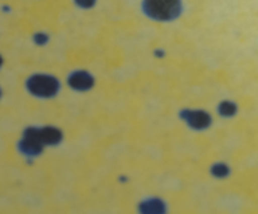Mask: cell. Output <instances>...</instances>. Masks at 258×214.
<instances>
[{
	"mask_svg": "<svg viewBox=\"0 0 258 214\" xmlns=\"http://www.w3.org/2000/svg\"><path fill=\"white\" fill-rule=\"evenodd\" d=\"M76 5L82 9H91L96 4V0H75Z\"/></svg>",
	"mask_w": 258,
	"mask_h": 214,
	"instance_id": "10",
	"label": "cell"
},
{
	"mask_svg": "<svg viewBox=\"0 0 258 214\" xmlns=\"http://www.w3.org/2000/svg\"><path fill=\"white\" fill-rule=\"evenodd\" d=\"M181 0H144L143 10L156 22H171L181 14Z\"/></svg>",
	"mask_w": 258,
	"mask_h": 214,
	"instance_id": "1",
	"label": "cell"
},
{
	"mask_svg": "<svg viewBox=\"0 0 258 214\" xmlns=\"http://www.w3.org/2000/svg\"><path fill=\"white\" fill-rule=\"evenodd\" d=\"M139 211L145 214H160L166 211V204L159 198L146 199L139 205Z\"/></svg>",
	"mask_w": 258,
	"mask_h": 214,
	"instance_id": "7",
	"label": "cell"
},
{
	"mask_svg": "<svg viewBox=\"0 0 258 214\" xmlns=\"http://www.w3.org/2000/svg\"><path fill=\"white\" fill-rule=\"evenodd\" d=\"M39 133L45 146H55L58 145V144H60V141L63 140V133L62 131H60V128L53 127V126H44V127H40Z\"/></svg>",
	"mask_w": 258,
	"mask_h": 214,
	"instance_id": "6",
	"label": "cell"
},
{
	"mask_svg": "<svg viewBox=\"0 0 258 214\" xmlns=\"http://www.w3.org/2000/svg\"><path fill=\"white\" fill-rule=\"evenodd\" d=\"M44 142L40 137L39 128L29 127L25 130L24 136L20 141V150L29 156L39 155L44 149Z\"/></svg>",
	"mask_w": 258,
	"mask_h": 214,
	"instance_id": "3",
	"label": "cell"
},
{
	"mask_svg": "<svg viewBox=\"0 0 258 214\" xmlns=\"http://www.w3.org/2000/svg\"><path fill=\"white\" fill-rule=\"evenodd\" d=\"M48 39H49V38H48V35L43 34V33H39V34L35 35V38H34L35 43L39 45H43V44H45V43H48Z\"/></svg>",
	"mask_w": 258,
	"mask_h": 214,
	"instance_id": "11",
	"label": "cell"
},
{
	"mask_svg": "<svg viewBox=\"0 0 258 214\" xmlns=\"http://www.w3.org/2000/svg\"><path fill=\"white\" fill-rule=\"evenodd\" d=\"M211 173L213 174V176H216V178L224 179V178H227L229 174H231V169H229L228 166L226 165V164L217 163V164H214L213 166H212Z\"/></svg>",
	"mask_w": 258,
	"mask_h": 214,
	"instance_id": "9",
	"label": "cell"
},
{
	"mask_svg": "<svg viewBox=\"0 0 258 214\" xmlns=\"http://www.w3.org/2000/svg\"><path fill=\"white\" fill-rule=\"evenodd\" d=\"M237 111H238V107L232 101H223L218 106L219 115L223 116V117H233L237 113Z\"/></svg>",
	"mask_w": 258,
	"mask_h": 214,
	"instance_id": "8",
	"label": "cell"
},
{
	"mask_svg": "<svg viewBox=\"0 0 258 214\" xmlns=\"http://www.w3.org/2000/svg\"><path fill=\"white\" fill-rule=\"evenodd\" d=\"M27 88L32 95L40 98H52L59 92L60 83L49 75H35L27 82Z\"/></svg>",
	"mask_w": 258,
	"mask_h": 214,
	"instance_id": "2",
	"label": "cell"
},
{
	"mask_svg": "<svg viewBox=\"0 0 258 214\" xmlns=\"http://www.w3.org/2000/svg\"><path fill=\"white\" fill-rule=\"evenodd\" d=\"M155 54L158 55V57H160V58L164 57V52H163V50H159V49H158V50H156V52H155Z\"/></svg>",
	"mask_w": 258,
	"mask_h": 214,
	"instance_id": "12",
	"label": "cell"
},
{
	"mask_svg": "<svg viewBox=\"0 0 258 214\" xmlns=\"http://www.w3.org/2000/svg\"><path fill=\"white\" fill-rule=\"evenodd\" d=\"M2 62H3V60H2V57H0V65H2Z\"/></svg>",
	"mask_w": 258,
	"mask_h": 214,
	"instance_id": "13",
	"label": "cell"
},
{
	"mask_svg": "<svg viewBox=\"0 0 258 214\" xmlns=\"http://www.w3.org/2000/svg\"><path fill=\"white\" fill-rule=\"evenodd\" d=\"M68 85L75 91L85 92V91L91 90L93 87L95 78L86 70H76V72L71 73L70 77H68Z\"/></svg>",
	"mask_w": 258,
	"mask_h": 214,
	"instance_id": "5",
	"label": "cell"
},
{
	"mask_svg": "<svg viewBox=\"0 0 258 214\" xmlns=\"http://www.w3.org/2000/svg\"><path fill=\"white\" fill-rule=\"evenodd\" d=\"M179 116L194 130H206L212 125L211 115L203 110H188L186 108V110L181 111Z\"/></svg>",
	"mask_w": 258,
	"mask_h": 214,
	"instance_id": "4",
	"label": "cell"
}]
</instances>
